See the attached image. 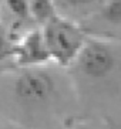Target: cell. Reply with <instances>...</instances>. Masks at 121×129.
I'll use <instances>...</instances> for the list:
<instances>
[{
    "instance_id": "obj_1",
    "label": "cell",
    "mask_w": 121,
    "mask_h": 129,
    "mask_svg": "<svg viewBox=\"0 0 121 129\" xmlns=\"http://www.w3.org/2000/svg\"><path fill=\"white\" fill-rule=\"evenodd\" d=\"M40 28L44 36L51 62L61 67L76 62L87 41L83 30L76 23L58 14Z\"/></svg>"
},
{
    "instance_id": "obj_6",
    "label": "cell",
    "mask_w": 121,
    "mask_h": 129,
    "mask_svg": "<svg viewBox=\"0 0 121 129\" xmlns=\"http://www.w3.org/2000/svg\"><path fill=\"white\" fill-rule=\"evenodd\" d=\"M7 10L19 21H26L30 17V0H3Z\"/></svg>"
},
{
    "instance_id": "obj_8",
    "label": "cell",
    "mask_w": 121,
    "mask_h": 129,
    "mask_svg": "<svg viewBox=\"0 0 121 129\" xmlns=\"http://www.w3.org/2000/svg\"><path fill=\"white\" fill-rule=\"evenodd\" d=\"M11 51H13V44L10 43L7 34L0 28V61L7 55H11Z\"/></svg>"
},
{
    "instance_id": "obj_3",
    "label": "cell",
    "mask_w": 121,
    "mask_h": 129,
    "mask_svg": "<svg viewBox=\"0 0 121 129\" xmlns=\"http://www.w3.org/2000/svg\"><path fill=\"white\" fill-rule=\"evenodd\" d=\"M11 55L19 68L46 67L49 62H51L40 27L29 30L16 44H13Z\"/></svg>"
},
{
    "instance_id": "obj_5",
    "label": "cell",
    "mask_w": 121,
    "mask_h": 129,
    "mask_svg": "<svg viewBox=\"0 0 121 129\" xmlns=\"http://www.w3.org/2000/svg\"><path fill=\"white\" fill-rule=\"evenodd\" d=\"M56 16H58V13L53 0H30V17L38 27L47 24Z\"/></svg>"
},
{
    "instance_id": "obj_2",
    "label": "cell",
    "mask_w": 121,
    "mask_h": 129,
    "mask_svg": "<svg viewBox=\"0 0 121 129\" xmlns=\"http://www.w3.org/2000/svg\"><path fill=\"white\" fill-rule=\"evenodd\" d=\"M16 98L27 105L47 102L54 94L56 80L44 67L20 68L13 84Z\"/></svg>"
},
{
    "instance_id": "obj_9",
    "label": "cell",
    "mask_w": 121,
    "mask_h": 129,
    "mask_svg": "<svg viewBox=\"0 0 121 129\" xmlns=\"http://www.w3.org/2000/svg\"><path fill=\"white\" fill-rule=\"evenodd\" d=\"M68 7L73 9H80V7H86V6H90V4L95 3L97 0H63Z\"/></svg>"
},
{
    "instance_id": "obj_4",
    "label": "cell",
    "mask_w": 121,
    "mask_h": 129,
    "mask_svg": "<svg viewBox=\"0 0 121 129\" xmlns=\"http://www.w3.org/2000/svg\"><path fill=\"white\" fill-rule=\"evenodd\" d=\"M76 64L88 78H103L110 74L115 65V57L110 47L97 40H87Z\"/></svg>"
},
{
    "instance_id": "obj_7",
    "label": "cell",
    "mask_w": 121,
    "mask_h": 129,
    "mask_svg": "<svg viewBox=\"0 0 121 129\" xmlns=\"http://www.w3.org/2000/svg\"><path fill=\"white\" fill-rule=\"evenodd\" d=\"M103 17L111 24H121V0H107L103 7Z\"/></svg>"
}]
</instances>
